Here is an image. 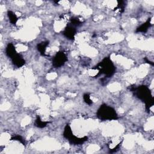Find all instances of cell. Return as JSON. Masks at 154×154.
Masks as SVG:
<instances>
[{
	"mask_svg": "<svg viewBox=\"0 0 154 154\" xmlns=\"http://www.w3.org/2000/svg\"><path fill=\"white\" fill-rule=\"evenodd\" d=\"M132 90L135 92V94L138 99L145 103L146 109L149 110L150 108L154 104V100L148 87L146 85H140L132 89Z\"/></svg>",
	"mask_w": 154,
	"mask_h": 154,
	"instance_id": "6da1fadb",
	"label": "cell"
},
{
	"mask_svg": "<svg viewBox=\"0 0 154 154\" xmlns=\"http://www.w3.org/2000/svg\"><path fill=\"white\" fill-rule=\"evenodd\" d=\"M94 69L99 70L98 75H104L105 78L111 77L116 72V67L109 57L104 58Z\"/></svg>",
	"mask_w": 154,
	"mask_h": 154,
	"instance_id": "7a4b0ae2",
	"label": "cell"
},
{
	"mask_svg": "<svg viewBox=\"0 0 154 154\" xmlns=\"http://www.w3.org/2000/svg\"><path fill=\"white\" fill-rule=\"evenodd\" d=\"M97 116L102 120H112L118 119L116 110L106 104L100 106L97 111Z\"/></svg>",
	"mask_w": 154,
	"mask_h": 154,
	"instance_id": "3957f363",
	"label": "cell"
},
{
	"mask_svg": "<svg viewBox=\"0 0 154 154\" xmlns=\"http://www.w3.org/2000/svg\"><path fill=\"white\" fill-rule=\"evenodd\" d=\"M67 61V58L66 54L63 52L60 51L57 52L53 58L52 66L55 68H58L63 66Z\"/></svg>",
	"mask_w": 154,
	"mask_h": 154,
	"instance_id": "277c9868",
	"label": "cell"
},
{
	"mask_svg": "<svg viewBox=\"0 0 154 154\" xmlns=\"http://www.w3.org/2000/svg\"><path fill=\"white\" fill-rule=\"evenodd\" d=\"M76 32V29L74 26L72 25L67 26L64 30L63 32V34L64 36L68 38L70 40H73L75 38V35Z\"/></svg>",
	"mask_w": 154,
	"mask_h": 154,
	"instance_id": "5b68a950",
	"label": "cell"
},
{
	"mask_svg": "<svg viewBox=\"0 0 154 154\" xmlns=\"http://www.w3.org/2000/svg\"><path fill=\"white\" fill-rule=\"evenodd\" d=\"M11 60L12 61L13 64L17 67H20L23 66L25 63V61L23 59V57L18 53L16 54L11 58Z\"/></svg>",
	"mask_w": 154,
	"mask_h": 154,
	"instance_id": "8992f818",
	"label": "cell"
},
{
	"mask_svg": "<svg viewBox=\"0 0 154 154\" xmlns=\"http://www.w3.org/2000/svg\"><path fill=\"white\" fill-rule=\"evenodd\" d=\"M5 53L7 57L11 58L17 52L16 51L14 45L11 43H9L5 48Z\"/></svg>",
	"mask_w": 154,
	"mask_h": 154,
	"instance_id": "52a82bcc",
	"label": "cell"
},
{
	"mask_svg": "<svg viewBox=\"0 0 154 154\" xmlns=\"http://www.w3.org/2000/svg\"><path fill=\"white\" fill-rule=\"evenodd\" d=\"M69 142L72 144H81L84 143L87 140V137H84L82 138H79L76 137L74 135H73L69 140Z\"/></svg>",
	"mask_w": 154,
	"mask_h": 154,
	"instance_id": "ba28073f",
	"label": "cell"
},
{
	"mask_svg": "<svg viewBox=\"0 0 154 154\" xmlns=\"http://www.w3.org/2000/svg\"><path fill=\"white\" fill-rule=\"evenodd\" d=\"M151 19L150 18L148 19V20L142 25H141L140 26H138L136 32H146L148 28L151 26V23H150Z\"/></svg>",
	"mask_w": 154,
	"mask_h": 154,
	"instance_id": "9c48e42d",
	"label": "cell"
},
{
	"mask_svg": "<svg viewBox=\"0 0 154 154\" xmlns=\"http://www.w3.org/2000/svg\"><path fill=\"white\" fill-rule=\"evenodd\" d=\"M48 45H49V41L42 42L37 45V50L42 55H45V51Z\"/></svg>",
	"mask_w": 154,
	"mask_h": 154,
	"instance_id": "30bf717a",
	"label": "cell"
},
{
	"mask_svg": "<svg viewBox=\"0 0 154 154\" xmlns=\"http://www.w3.org/2000/svg\"><path fill=\"white\" fill-rule=\"evenodd\" d=\"M7 15H8L10 22L13 25H16L18 19L16 14L12 11L9 10L7 11Z\"/></svg>",
	"mask_w": 154,
	"mask_h": 154,
	"instance_id": "8fae6325",
	"label": "cell"
},
{
	"mask_svg": "<svg viewBox=\"0 0 154 154\" xmlns=\"http://www.w3.org/2000/svg\"><path fill=\"white\" fill-rule=\"evenodd\" d=\"M73 132L72 131L71 128L69 125H67L64 129V132H63V136L67 138V139H69L72 135H73Z\"/></svg>",
	"mask_w": 154,
	"mask_h": 154,
	"instance_id": "7c38bea8",
	"label": "cell"
},
{
	"mask_svg": "<svg viewBox=\"0 0 154 154\" xmlns=\"http://www.w3.org/2000/svg\"><path fill=\"white\" fill-rule=\"evenodd\" d=\"M48 123V122H43L41 120L39 116H37L35 121V125L39 128H43L47 126V124Z\"/></svg>",
	"mask_w": 154,
	"mask_h": 154,
	"instance_id": "4fadbf2b",
	"label": "cell"
},
{
	"mask_svg": "<svg viewBox=\"0 0 154 154\" xmlns=\"http://www.w3.org/2000/svg\"><path fill=\"white\" fill-rule=\"evenodd\" d=\"M126 6V2L124 1H117V7L115 8H119L120 13H122L124 11V9Z\"/></svg>",
	"mask_w": 154,
	"mask_h": 154,
	"instance_id": "5bb4252c",
	"label": "cell"
},
{
	"mask_svg": "<svg viewBox=\"0 0 154 154\" xmlns=\"http://www.w3.org/2000/svg\"><path fill=\"white\" fill-rule=\"evenodd\" d=\"M83 99H84V100L85 101V102L88 105H91L92 104V100H91L90 99V94H88V93H85L83 95Z\"/></svg>",
	"mask_w": 154,
	"mask_h": 154,
	"instance_id": "9a60e30c",
	"label": "cell"
},
{
	"mask_svg": "<svg viewBox=\"0 0 154 154\" xmlns=\"http://www.w3.org/2000/svg\"><path fill=\"white\" fill-rule=\"evenodd\" d=\"M70 20H71V25H72L74 26H79L81 23V22L80 21V20L77 17H72Z\"/></svg>",
	"mask_w": 154,
	"mask_h": 154,
	"instance_id": "2e32d148",
	"label": "cell"
},
{
	"mask_svg": "<svg viewBox=\"0 0 154 154\" xmlns=\"http://www.w3.org/2000/svg\"><path fill=\"white\" fill-rule=\"evenodd\" d=\"M11 140H16V141H19L20 143H21L22 144H23V145L25 144V140H23V138L20 135H15V136H13V137L11 138Z\"/></svg>",
	"mask_w": 154,
	"mask_h": 154,
	"instance_id": "e0dca14e",
	"label": "cell"
}]
</instances>
